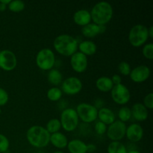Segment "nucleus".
<instances>
[{"label":"nucleus","instance_id":"f257e3e1","mask_svg":"<svg viewBox=\"0 0 153 153\" xmlns=\"http://www.w3.org/2000/svg\"><path fill=\"white\" fill-rule=\"evenodd\" d=\"M90 12L93 23L100 26H105L111 20L114 15V9L111 4L103 1L94 4Z\"/></svg>","mask_w":153,"mask_h":153},{"label":"nucleus","instance_id":"f03ea898","mask_svg":"<svg viewBox=\"0 0 153 153\" xmlns=\"http://www.w3.org/2000/svg\"><path fill=\"white\" fill-rule=\"evenodd\" d=\"M79 43L73 36L67 34H60L55 38L53 46L55 50L61 55L71 57L78 50Z\"/></svg>","mask_w":153,"mask_h":153},{"label":"nucleus","instance_id":"7ed1b4c3","mask_svg":"<svg viewBox=\"0 0 153 153\" xmlns=\"http://www.w3.org/2000/svg\"><path fill=\"white\" fill-rule=\"evenodd\" d=\"M26 139L29 144L34 148H44L49 144L50 134L41 126H32L26 132Z\"/></svg>","mask_w":153,"mask_h":153},{"label":"nucleus","instance_id":"20e7f679","mask_svg":"<svg viewBox=\"0 0 153 153\" xmlns=\"http://www.w3.org/2000/svg\"><path fill=\"white\" fill-rule=\"evenodd\" d=\"M149 38L148 28L142 24L134 25L128 33V41L133 47L138 48L143 46Z\"/></svg>","mask_w":153,"mask_h":153},{"label":"nucleus","instance_id":"39448f33","mask_svg":"<svg viewBox=\"0 0 153 153\" xmlns=\"http://www.w3.org/2000/svg\"><path fill=\"white\" fill-rule=\"evenodd\" d=\"M61 128L65 131L71 132L75 131L79 126V119L76 109L67 108L62 111L60 117Z\"/></svg>","mask_w":153,"mask_h":153},{"label":"nucleus","instance_id":"423d86ee","mask_svg":"<svg viewBox=\"0 0 153 153\" xmlns=\"http://www.w3.org/2000/svg\"><path fill=\"white\" fill-rule=\"evenodd\" d=\"M36 65L40 70L49 71L55 64V55L52 49L44 48L37 53L35 58Z\"/></svg>","mask_w":153,"mask_h":153},{"label":"nucleus","instance_id":"0eeeda50","mask_svg":"<svg viewBox=\"0 0 153 153\" xmlns=\"http://www.w3.org/2000/svg\"><path fill=\"white\" fill-rule=\"evenodd\" d=\"M76 111L79 120H82L85 123H91L97 120L98 109L94 105L82 102L78 105Z\"/></svg>","mask_w":153,"mask_h":153},{"label":"nucleus","instance_id":"6e6552de","mask_svg":"<svg viewBox=\"0 0 153 153\" xmlns=\"http://www.w3.org/2000/svg\"><path fill=\"white\" fill-rule=\"evenodd\" d=\"M111 97L116 104L124 105L131 100V93L126 85L123 84H120L117 85H114L111 91Z\"/></svg>","mask_w":153,"mask_h":153},{"label":"nucleus","instance_id":"1a4fd4ad","mask_svg":"<svg viewBox=\"0 0 153 153\" xmlns=\"http://www.w3.org/2000/svg\"><path fill=\"white\" fill-rule=\"evenodd\" d=\"M126 127L125 123L121 122L119 120H115L107 127V137L111 141H120L126 136Z\"/></svg>","mask_w":153,"mask_h":153},{"label":"nucleus","instance_id":"9d476101","mask_svg":"<svg viewBox=\"0 0 153 153\" xmlns=\"http://www.w3.org/2000/svg\"><path fill=\"white\" fill-rule=\"evenodd\" d=\"M83 88L82 82L77 77L70 76L64 79L61 83V91L69 96L79 94Z\"/></svg>","mask_w":153,"mask_h":153},{"label":"nucleus","instance_id":"9b49d317","mask_svg":"<svg viewBox=\"0 0 153 153\" xmlns=\"http://www.w3.org/2000/svg\"><path fill=\"white\" fill-rule=\"evenodd\" d=\"M17 66V58L14 52L9 49L0 51V69L6 72L14 70Z\"/></svg>","mask_w":153,"mask_h":153},{"label":"nucleus","instance_id":"f8f14e48","mask_svg":"<svg viewBox=\"0 0 153 153\" xmlns=\"http://www.w3.org/2000/svg\"><path fill=\"white\" fill-rule=\"evenodd\" d=\"M70 62L72 69L77 73H84L88 69V57L79 52H76L70 57Z\"/></svg>","mask_w":153,"mask_h":153},{"label":"nucleus","instance_id":"ddd939ff","mask_svg":"<svg viewBox=\"0 0 153 153\" xmlns=\"http://www.w3.org/2000/svg\"><path fill=\"white\" fill-rule=\"evenodd\" d=\"M150 69L146 65H138L131 70L129 77L134 83H142L147 80L150 76Z\"/></svg>","mask_w":153,"mask_h":153},{"label":"nucleus","instance_id":"4468645a","mask_svg":"<svg viewBox=\"0 0 153 153\" xmlns=\"http://www.w3.org/2000/svg\"><path fill=\"white\" fill-rule=\"evenodd\" d=\"M143 128L140 124L131 123L126 127V137L128 140L133 143L140 141L143 137Z\"/></svg>","mask_w":153,"mask_h":153},{"label":"nucleus","instance_id":"2eb2a0df","mask_svg":"<svg viewBox=\"0 0 153 153\" xmlns=\"http://www.w3.org/2000/svg\"><path fill=\"white\" fill-rule=\"evenodd\" d=\"M131 117L138 122H143L149 117V110L143 105V103L137 102L131 107Z\"/></svg>","mask_w":153,"mask_h":153},{"label":"nucleus","instance_id":"dca6fc26","mask_svg":"<svg viewBox=\"0 0 153 153\" xmlns=\"http://www.w3.org/2000/svg\"><path fill=\"white\" fill-rule=\"evenodd\" d=\"M73 21L79 26L82 27L88 25L91 22V12L86 9H80L73 14Z\"/></svg>","mask_w":153,"mask_h":153},{"label":"nucleus","instance_id":"f3484780","mask_svg":"<svg viewBox=\"0 0 153 153\" xmlns=\"http://www.w3.org/2000/svg\"><path fill=\"white\" fill-rule=\"evenodd\" d=\"M105 31V26H100L94 23H90L82 28V34L87 38H94Z\"/></svg>","mask_w":153,"mask_h":153},{"label":"nucleus","instance_id":"a211bd4d","mask_svg":"<svg viewBox=\"0 0 153 153\" xmlns=\"http://www.w3.org/2000/svg\"><path fill=\"white\" fill-rule=\"evenodd\" d=\"M97 119L106 126H109L116 120V115L111 109L106 107H102L98 109Z\"/></svg>","mask_w":153,"mask_h":153},{"label":"nucleus","instance_id":"6ab92c4d","mask_svg":"<svg viewBox=\"0 0 153 153\" xmlns=\"http://www.w3.org/2000/svg\"><path fill=\"white\" fill-rule=\"evenodd\" d=\"M68 142L67 136L62 132L58 131V132L50 134L49 143H52V146H55L57 149H62L66 148L68 144Z\"/></svg>","mask_w":153,"mask_h":153},{"label":"nucleus","instance_id":"aec40b11","mask_svg":"<svg viewBox=\"0 0 153 153\" xmlns=\"http://www.w3.org/2000/svg\"><path fill=\"white\" fill-rule=\"evenodd\" d=\"M78 49L79 50V52L85 56H92L97 52V46L96 43L91 40H84L79 43Z\"/></svg>","mask_w":153,"mask_h":153},{"label":"nucleus","instance_id":"412c9836","mask_svg":"<svg viewBox=\"0 0 153 153\" xmlns=\"http://www.w3.org/2000/svg\"><path fill=\"white\" fill-rule=\"evenodd\" d=\"M67 147L70 153H88L87 143L79 139L70 140Z\"/></svg>","mask_w":153,"mask_h":153},{"label":"nucleus","instance_id":"4be33fe9","mask_svg":"<svg viewBox=\"0 0 153 153\" xmlns=\"http://www.w3.org/2000/svg\"><path fill=\"white\" fill-rule=\"evenodd\" d=\"M96 87L100 91L103 93L111 92L114 85L110 77L101 76L96 81Z\"/></svg>","mask_w":153,"mask_h":153},{"label":"nucleus","instance_id":"5701e85b","mask_svg":"<svg viewBox=\"0 0 153 153\" xmlns=\"http://www.w3.org/2000/svg\"><path fill=\"white\" fill-rule=\"evenodd\" d=\"M47 79L51 85L54 87H58L63 82L62 73L57 69H52L48 73Z\"/></svg>","mask_w":153,"mask_h":153},{"label":"nucleus","instance_id":"b1692460","mask_svg":"<svg viewBox=\"0 0 153 153\" xmlns=\"http://www.w3.org/2000/svg\"><path fill=\"white\" fill-rule=\"evenodd\" d=\"M108 153H127V148L122 142L111 141L107 148Z\"/></svg>","mask_w":153,"mask_h":153},{"label":"nucleus","instance_id":"393cba45","mask_svg":"<svg viewBox=\"0 0 153 153\" xmlns=\"http://www.w3.org/2000/svg\"><path fill=\"white\" fill-rule=\"evenodd\" d=\"M63 92L58 87H52L49 88L46 93V97L48 100L51 102H58L61 99Z\"/></svg>","mask_w":153,"mask_h":153},{"label":"nucleus","instance_id":"a878e982","mask_svg":"<svg viewBox=\"0 0 153 153\" xmlns=\"http://www.w3.org/2000/svg\"><path fill=\"white\" fill-rule=\"evenodd\" d=\"M45 128L47 130V131L50 134L58 132L61 128V122L57 118H52L48 121Z\"/></svg>","mask_w":153,"mask_h":153},{"label":"nucleus","instance_id":"bb28decb","mask_svg":"<svg viewBox=\"0 0 153 153\" xmlns=\"http://www.w3.org/2000/svg\"><path fill=\"white\" fill-rule=\"evenodd\" d=\"M118 118H119V120L121 121L123 123H126L128 121L130 120V119L131 118V108H129L127 106H123L122 108H120V110L118 111L117 114Z\"/></svg>","mask_w":153,"mask_h":153},{"label":"nucleus","instance_id":"cd10ccee","mask_svg":"<svg viewBox=\"0 0 153 153\" xmlns=\"http://www.w3.org/2000/svg\"><path fill=\"white\" fill-rule=\"evenodd\" d=\"M25 2L20 0H13L10 1L9 4L7 5V8L13 13H19L25 9Z\"/></svg>","mask_w":153,"mask_h":153},{"label":"nucleus","instance_id":"c85d7f7f","mask_svg":"<svg viewBox=\"0 0 153 153\" xmlns=\"http://www.w3.org/2000/svg\"><path fill=\"white\" fill-rule=\"evenodd\" d=\"M142 54L143 57L148 60H152L153 58V43H146L142 49Z\"/></svg>","mask_w":153,"mask_h":153},{"label":"nucleus","instance_id":"c756f323","mask_svg":"<svg viewBox=\"0 0 153 153\" xmlns=\"http://www.w3.org/2000/svg\"><path fill=\"white\" fill-rule=\"evenodd\" d=\"M118 70H119L120 73L124 76H129L130 73H131V67H130L129 64L126 61H121L119 64H118Z\"/></svg>","mask_w":153,"mask_h":153},{"label":"nucleus","instance_id":"7c9ffc66","mask_svg":"<svg viewBox=\"0 0 153 153\" xmlns=\"http://www.w3.org/2000/svg\"><path fill=\"white\" fill-rule=\"evenodd\" d=\"M9 147H10V141L8 138L5 135L0 133V153L7 152Z\"/></svg>","mask_w":153,"mask_h":153},{"label":"nucleus","instance_id":"2f4dec72","mask_svg":"<svg viewBox=\"0 0 153 153\" xmlns=\"http://www.w3.org/2000/svg\"><path fill=\"white\" fill-rule=\"evenodd\" d=\"M107 126L100 121H97L94 125V130L98 135H103L107 131Z\"/></svg>","mask_w":153,"mask_h":153},{"label":"nucleus","instance_id":"473e14b6","mask_svg":"<svg viewBox=\"0 0 153 153\" xmlns=\"http://www.w3.org/2000/svg\"><path fill=\"white\" fill-rule=\"evenodd\" d=\"M143 105L148 109V110H152L153 108V94L149 93L147 95L145 96L143 99Z\"/></svg>","mask_w":153,"mask_h":153},{"label":"nucleus","instance_id":"72a5a7b5","mask_svg":"<svg viewBox=\"0 0 153 153\" xmlns=\"http://www.w3.org/2000/svg\"><path fill=\"white\" fill-rule=\"evenodd\" d=\"M9 95L7 91L2 88H0V106H4L8 102Z\"/></svg>","mask_w":153,"mask_h":153},{"label":"nucleus","instance_id":"f704fd0d","mask_svg":"<svg viewBox=\"0 0 153 153\" xmlns=\"http://www.w3.org/2000/svg\"><path fill=\"white\" fill-rule=\"evenodd\" d=\"M112 81V83L114 85H117L120 84H122V78L120 75L118 74H114L111 78Z\"/></svg>","mask_w":153,"mask_h":153},{"label":"nucleus","instance_id":"c9c22d12","mask_svg":"<svg viewBox=\"0 0 153 153\" xmlns=\"http://www.w3.org/2000/svg\"><path fill=\"white\" fill-rule=\"evenodd\" d=\"M87 149H88V152H94L97 150V146L94 143H89L87 144Z\"/></svg>","mask_w":153,"mask_h":153},{"label":"nucleus","instance_id":"e433bc0d","mask_svg":"<svg viewBox=\"0 0 153 153\" xmlns=\"http://www.w3.org/2000/svg\"><path fill=\"white\" fill-rule=\"evenodd\" d=\"M148 34H149V37L153 38V27L150 26L148 28Z\"/></svg>","mask_w":153,"mask_h":153},{"label":"nucleus","instance_id":"4c0bfd02","mask_svg":"<svg viewBox=\"0 0 153 153\" xmlns=\"http://www.w3.org/2000/svg\"><path fill=\"white\" fill-rule=\"evenodd\" d=\"M7 5H5V4L0 2V11H4V10L7 9Z\"/></svg>","mask_w":153,"mask_h":153},{"label":"nucleus","instance_id":"58836bf2","mask_svg":"<svg viewBox=\"0 0 153 153\" xmlns=\"http://www.w3.org/2000/svg\"><path fill=\"white\" fill-rule=\"evenodd\" d=\"M10 1H11V0H0V2L7 6L9 4V3L10 2Z\"/></svg>","mask_w":153,"mask_h":153},{"label":"nucleus","instance_id":"ea45409f","mask_svg":"<svg viewBox=\"0 0 153 153\" xmlns=\"http://www.w3.org/2000/svg\"><path fill=\"white\" fill-rule=\"evenodd\" d=\"M127 153H140L139 152L138 150H137V149H131V150L128 151Z\"/></svg>","mask_w":153,"mask_h":153},{"label":"nucleus","instance_id":"a19ab883","mask_svg":"<svg viewBox=\"0 0 153 153\" xmlns=\"http://www.w3.org/2000/svg\"><path fill=\"white\" fill-rule=\"evenodd\" d=\"M54 153H64V152H62V151H55Z\"/></svg>","mask_w":153,"mask_h":153},{"label":"nucleus","instance_id":"79ce46f5","mask_svg":"<svg viewBox=\"0 0 153 153\" xmlns=\"http://www.w3.org/2000/svg\"><path fill=\"white\" fill-rule=\"evenodd\" d=\"M1 108H0V114H1Z\"/></svg>","mask_w":153,"mask_h":153},{"label":"nucleus","instance_id":"37998d69","mask_svg":"<svg viewBox=\"0 0 153 153\" xmlns=\"http://www.w3.org/2000/svg\"><path fill=\"white\" fill-rule=\"evenodd\" d=\"M5 153H7V152H5Z\"/></svg>","mask_w":153,"mask_h":153}]
</instances>
